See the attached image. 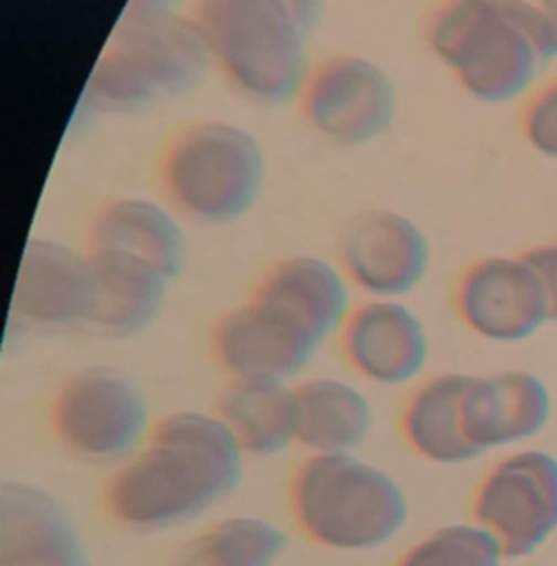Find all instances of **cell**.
Instances as JSON below:
<instances>
[{
	"label": "cell",
	"mask_w": 557,
	"mask_h": 566,
	"mask_svg": "<svg viewBox=\"0 0 557 566\" xmlns=\"http://www.w3.org/2000/svg\"><path fill=\"white\" fill-rule=\"evenodd\" d=\"M245 453L214 411L177 409L155 420L146 442L104 486L108 515L135 533L197 522L241 486Z\"/></svg>",
	"instance_id": "1"
},
{
	"label": "cell",
	"mask_w": 557,
	"mask_h": 566,
	"mask_svg": "<svg viewBox=\"0 0 557 566\" xmlns=\"http://www.w3.org/2000/svg\"><path fill=\"white\" fill-rule=\"evenodd\" d=\"M424 44L484 104L519 97L557 55L553 33L530 0H438L424 22Z\"/></svg>",
	"instance_id": "2"
},
{
	"label": "cell",
	"mask_w": 557,
	"mask_h": 566,
	"mask_svg": "<svg viewBox=\"0 0 557 566\" xmlns=\"http://www.w3.org/2000/svg\"><path fill=\"white\" fill-rule=\"evenodd\" d=\"M190 15L210 64L241 97L261 106L298 99L314 29L285 0H195Z\"/></svg>",
	"instance_id": "3"
},
{
	"label": "cell",
	"mask_w": 557,
	"mask_h": 566,
	"mask_svg": "<svg viewBox=\"0 0 557 566\" xmlns=\"http://www.w3.org/2000/svg\"><path fill=\"white\" fill-rule=\"evenodd\" d=\"M296 526L336 553H371L409 520V497L385 467L356 453H307L287 491Z\"/></svg>",
	"instance_id": "4"
},
{
	"label": "cell",
	"mask_w": 557,
	"mask_h": 566,
	"mask_svg": "<svg viewBox=\"0 0 557 566\" xmlns=\"http://www.w3.org/2000/svg\"><path fill=\"white\" fill-rule=\"evenodd\" d=\"M210 57L190 13L126 11L86 84L88 102L108 113H137L192 91Z\"/></svg>",
	"instance_id": "5"
},
{
	"label": "cell",
	"mask_w": 557,
	"mask_h": 566,
	"mask_svg": "<svg viewBox=\"0 0 557 566\" xmlns=\"http://www.w3.org/2000/svg\"><path fill=\"white\" fill-rule=\"evenodd\" d=\"M267 157L259 137L228 119H201L181 128L164 148L159 184L164 201L199 226H230L261 199Z\"/></svg>",
	"instance_id": "6"
},
{
	"label": "cell",
	"mask_w": 557,
	"mask_h": 566,
	"mask_svg": "<svg viewBox=\"0 0 557 566\" xmlns=\"http://www.w3.org/2000/svg\"><path fill=\"white\" fill-rule=\"evenodd\" d=\"M155 420L135 378L113 365H86L69 374L49 405L57 444L88 464L128 460L148 438Z\"/></svg>",
	"instance_id": "7"
},
{
	"label": "cell",
	"mask_w": 557,
	"mask_h": 566,
	"mask_svg": "<svg viewBox=\"0 0 557 566\" xmlns=\"http://www.w3.org/2000/svg\"><path fill=\"white\" fill-rule=\"evenodd\" d=\"M296 102L318 137L347 148L380 139L398 115L391 73L360 53H334L312 64Z\"/></svg>",
	"instance_id": "8"
},
{
	"label": "cell",
	"mask_w": 557,
	"mask_h": 566,
	"mask_svg": "<svg viewBox=\"0 0 557 566\" xmlns=\"http://www.w3.org/2000/svg\"><path fill=\"white\" fill-rule=\"evenodd\" d=\"M471 520L504 559L533 555L557 531V458L524 449L493 462L473 489Z\"/></svg>",
	"instance_id": "9"
},
{
	"label": "cell",
	"mask_w": 557,
	"mask_h": 566,
	"mask_svg": "<svg viewBox=\"0 0 557 566\" xmlns=\"http://www.w3.org/2000/svg\"><path fill=\"white\" fill-rule=\"evenodd\" d=\"M336 261L365 298H404L429 274L431 243L409 214L369 208L340 230Z\"/></svg>",
	"instance_id": "10"
},
{
	"label": "cell",
	"mask_w": 557,
	"mask_h": 566,
	"mask_svg": "<svg viewBox=\"0 0 557 566\" xmlns=\"http://www.w3.org/2000/svg\"><path fill=\"white\" fill-rule=\"evenodd\" d=\"M453 310L471 334L493 343L524 340L548 321L542 283L522 254L471 261L455 279Z\"/></svg>",
	"instance_id": "11"
},
{
	"label": "cell",
	"mask_w": 557,
	"mask_h": 566,
	"mask_svg": "<svg viewBox=\"0 0 557 566\" xmlns=\"http://www.w3.org/2000/svg\"><path fill=\"white\" fill-rule=\"evenodd\" d=\"M212 354L230 380L296 382L323 347L278 310L250 298L212 327Z\"/></svg>",
	"instance_id": "12"
},
{
	"label": "cell",
	"mask_w": 557,
	"mask_h": 566,
	"mask_svg": "<svg viewBox=\"0 0 557 566\" xmlns=\"http://www.w3.org/2000/svg\"><path fill=\"white\" fill-rule=\"evenodd\" d=\"M347 367L376 387H404L429 363V332L404 298L356 301L338 332Z\"/></svg>",
	"instance_id": "13"
},
{
	"label": "cell",
	"mask_w": 557,
	"mask_h": 566,
	"mask_svg": "<svg viewBox=\"0 0 557 566\" xmlns=\"http://www.w3.org/2000/svg\"><path fill=\"white\" fill-rule=\"evenodd\" d=\"M93 307V268L86 250L60 239H31L20 256L11 316L38 332L86 325Z\"/></svg>",
	"instance_id": "14"
},
{
	"label": "cell",
	"mask_w": 557,
	"mask_h": 566,
	"mask_svg": "<svg viewBox=\"0 0 557 566\" xmlns=\"http://www.w3.org/2000/svg\"><path fill=\"white\" fill-rule=\"evenodd\" d=\"M0 566H93L71 506L51 489L9 478L0 484Z\"/></svg>",
	"instance_id": "15"
},
{
	"label": "cell",
	"mask_w": 557,
	"mask_h": 566,
	"mask_svg": "<svg viewBox=\"0 0 557 566\" xmlns=\"http://www.w3.org/2000/svg\"><path fill=\"white\" fill-rule=\"evenodd\" d=\"M86 252L128 261L175 281L188 259V237L181 214L170 203L126 195L93 214Z\"/></svg>",
	"instance_id": "16"
},
{
	"label": "cell",
	"mask_w": 557,
	"mask_h": 566,
	"mask_svg": "<svg viewBox=\"0 0 557 566\" xmlns=\"http://www.w3.org/2000/svg\"><path fill=\"white\" fill-rule=\"evenodd\" d=\"M354 292L336 259L290 254L267 268L252 296L285 314L325 345L338 336L356 305Z\"/></svg>",
	"instance_id": "17"
},
{
	"label": "cell",
	"mask_w": 557,
	"mask_h": 566,
	"mask_svg": "<svg viewBox=\"0 0 557 566\" xmlns=\"http://www.w3.org/2000/svg\"><path fill=\"white\" fill-rule=\"evenodd\" d=\"M550 418V394L530 371L473 376L462 400L464 436L477 453L539 433Z\"/></svg>",
	"instance_id": "18"
},
{
	"label": "cell",
	"mask_w": 557,
	"mask_h": 566,
	"mask_svg": "<svg viewBox=\"0 0 557 566\" xmlns=\"http://www.w3.org/2000/svg\"><path fill=\"white\" fill-rule=\"evenodd\" d=\"M296 444L307 453H356L374 431L369 396L340 376H309L294 382Z\"/></svg>",
	"instance_id": "19"
},
{
	"label": "cell",
	"mask_w": 557,
	"mask_h": 566,
	"mask_svg": "<svg viewBox=\"0 0 557 566\" xmlns=\"http://www.w3.org/2000/svg\"><path fill=\"white\" fill-rule=\"evenodd\" d=\"M471 374L444 371L424 378L402 405L400 433L407 447L433 464H464L480 453L462 427V400Z\"/></svg>",
	"instance_id": "20"
},
{
	"label": "cell",
	"mask_w": 557,
	"mask_h": 566,
	"mask_svg": "<svg viewBox=\"0 0 557 566\" xmlns=\"http://www.w3.org/2000/svg\"><path fill=\"white\" fill-rule=\"evenodd\" d=\"M214 413L245 458H274L296 442L294 382L230 380Z\"/></svg>",
	"instance_id": "21"
},
{
	"label": "cell",
	"mask_w": 557,
	"mask_h": 566,
	"mask_svg": "<svg viewBox=\"0 0 557 566\" xmlns=\"http://www.w3.org/2000/svg\"><path fill=\"white\" fill-rule=\"evenodd\" d=\"M88 256L93 268L88 327L108 338H130L146 332L161 314L172 281L128 261Z\"/></svg>",
	"instance_id": "22"
},
{
	"label": "cell",
	"mask_w": 557,
	"mask_h": 566,
	"mask_svg": "<svg viewBox=\"0 0 557 566\" xmlns=\"http://www.w3.org/2000/svg\"><path fill=\"white\" fill-rule=\"evenodd\" d=\"M290 537L281 524L254 513L228 515L190 535L170 566H278Z\"/></svg>",
	"instance_id": "23"
},
{
	"label": "cell",
	"mask_w": 557,
	"mask_h": 566,
	"mask_svg": "<svg viewBox=\"0 0 557 566\" xmlns=\"http://www.w3.org/2000/svg\"><path fill=\"white\" fill-rule=\"evenodd\" d=\"M504 555L488 531L471 522L433 528L402 551L396 566H502Z\"/></svg>",
	"instance_id": "24"
},
{
	"label": "cell",
	"mask_w": 557,
	"mask_h": 566,
	"mask_svg": "<svg viewBox=\"0 0 557 566\" xmlns=\"http://www.w3.org/2000/svg\"><path fill=\"white\" fill-rule=\"evenodd\" d=\"M519 126L524 139L537 153L557 159V77L528 97Z\"/></svg>",
	"instance_id": "25"
},
{
	"label": "cell",
	"mask_w": 557,
	"mask_h": 566,
	"mask_svg": "<svg viewBox=\"0 0 557 566\" xmlns=\"http://www.w3.org/2000/svg\"><path fill=\"white\" fill-rule=\"evenodd\" d=\"M519 254L535 270L542 283L546 305H548V321H557V237L546 243L526 248Z\"/></svg>",
	"instance_id": "26"
},
{
	"label": "cell",
	"mask_w": 557,
	"mask_h": 566,
	"mask_svg": "<svg viewBox=\"0 0 557 566\" xmlns=\"http://www.w3.org/2000/svg\"><path fill=\"white\" fill-rule=\"evenodd\" d=\"M312 29H316V24L320 22L323 9H325V0H285Z\"/></svg>",
	"instance_id": "27"
},
{
	"label": "cell",
	"mask_w": 557,
	"mask_h": 566,
	"mask_svg": "<svg viewBox=\"0 0 557 566\" xmlns=\"http://www.w3.org/2000/svg\"><path fill=\"white\" fill-rule=\"evenodd\" d=\"M537 4V9L542 11L550 33H553V40H555V46H557V0H533Z\"/></svg>",
	"instance_id": "28"
},
{
	"label": "cell",
	"mask_w": 557,
	"mask_h": 566,
	"mask_svg": "<svg viewBox=\"0 0 557 566\" xmlns=\"http://www.w3.org/2000/svg\"><path fill=\"white\" fill-rule=\"evenodd\" d=\"M332 566H358V564H332Z\"/></svg>",
	"instance_id": "29"
}]
</instances>
